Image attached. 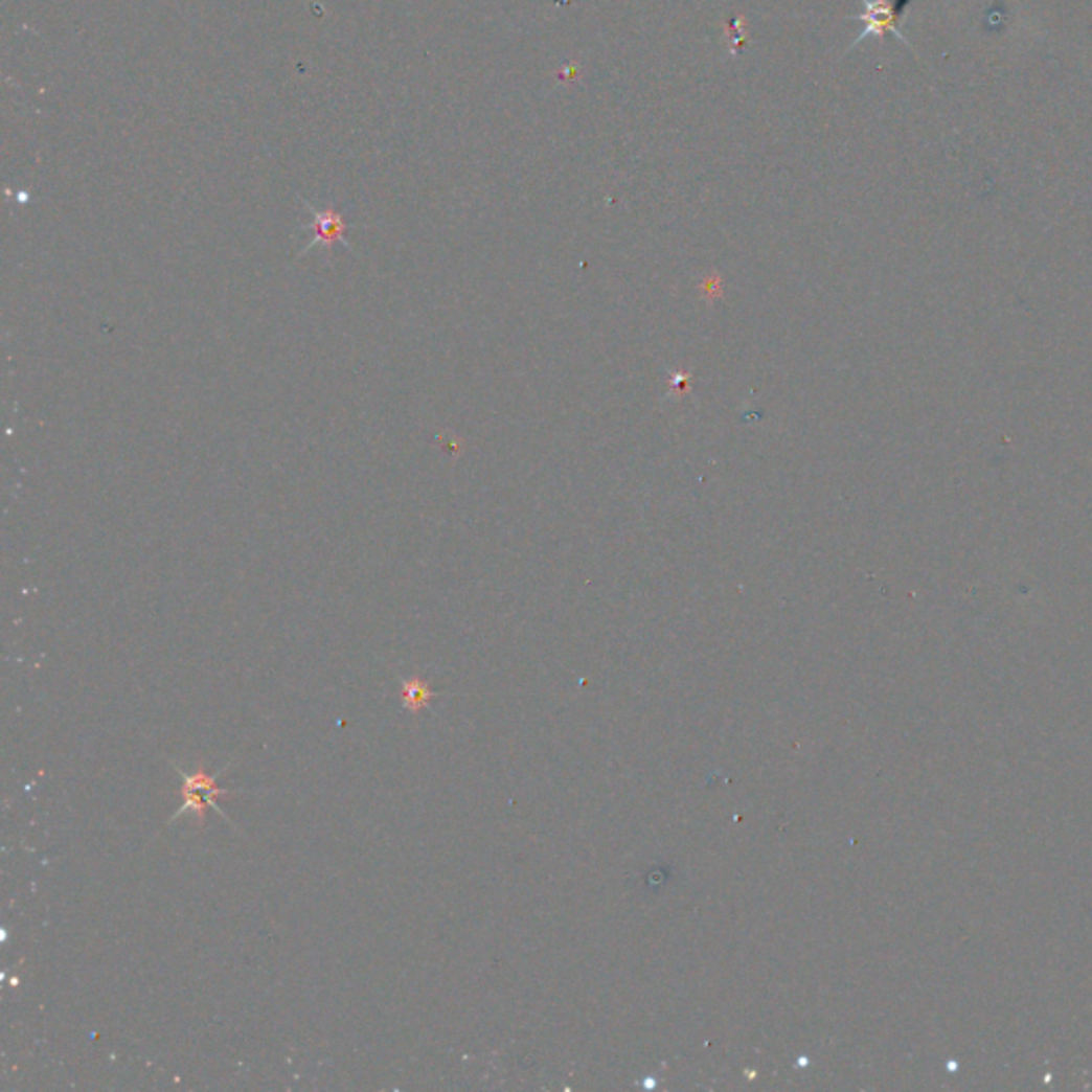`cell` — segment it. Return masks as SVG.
<instances>
[{"mask_svg":"<svg viewBox=\"0 0 1092 1092\" xmlns=\"http://www.w3.org/2000/svg\"><path fill=\"white\" fill-rule=\"evenodd\" d=\"M178 773L182 777V790H180L182 806L169 819V824H176L178 819L184 817V815H192L195 824L203 826L205 819H207V809H215L218 813H221L227 819V813L223 811V806L215 802L218 798L233 794L231 790H225L223 786H218V777L223 775V771H218L215 775H209L205 769L199 767L192 773H186L184 769H178Z\"/></svg>","mask_w":1092,"mask_h":1092,"instance_id":"1","label":"cell"},{"mask_svg":"<svg viewBox=\"0 0 1092 1092\" xmlns=\"http://www.w3.org/2000/svg\"><path fill=\"white\" fill-rule=\"evenodd\" d=\"M305 209L312 213V231H314V240L301 250V256L310 250H314L316 246H322L326 252H332L334 246L338 242H342L344 246H348V242L344 240L346 235V221L344 215L332 207H324V209H316L312 203L305 201Z\"/></svg>","mask_w":1092,"mask_h":1092,"instance_id":"2","label":"cell"},{"mask_svg":"<svg viewBox=\"0 0 1092 1092\" xmlns=\"http://www.w3.org/2000/svg\"><path fill=\"white\" fill-rule=\"evenodd\" d=\"M862 3H864L866 12L860 18H856V20L864 22V30L856 39V43H860L866 37H884L886 32H890L898 41L907 43V39L901 35L898 18H896L894 9L886 3V0H862Z\"/></svg>","mask_w":1092,"mask_h":1092,"instance_id":"3","label":"cell"},{"mask_svg":"<svg viewBox=\"0 0 1092 1092\" xmlns=\"http://www.w3.org/2000/svg\"><path fill=\"white\" fill-rule=\"evenodd\" d=\"M433 696V689L420 677H410L402 681V704L412 715H418L423 708H427Z\"/></svg>","mask_w":1092,"mask_h":1092,"instance_id":"4","label":"cell"},{"mask_svg":"<svg viewBox=\"0 0 1092 1092\" xmlns=\"http://www.w3.org/2000/svg\"><path fill=\"white\" fill-rule=\"evenodd\" d=\"M909 3H911V0H894V5H892V9H894V14H896V18H898V20H901V18H903V14L907 12Z\"/></svg>","mask_w":1092,"mask_h":1092,"instance_id":"5","label":"cell"}]
</instances>
